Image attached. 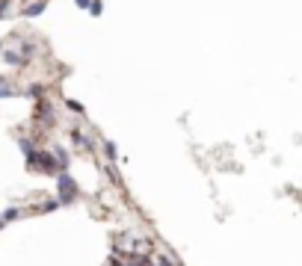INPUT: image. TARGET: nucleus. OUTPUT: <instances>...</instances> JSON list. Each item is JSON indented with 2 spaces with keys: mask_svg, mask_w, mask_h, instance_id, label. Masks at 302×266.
Wrapping results in <instances>:
<instances>
[{
  "mask_svg": "<svg viewBox=\"0 0 302 266\" xmlns=\"http://www.w3.org/2000/svg\"><path fill=\"white\" fill-rule=\"evenodd\" d=\"M57 183H60V204H68L74 195H77V183H74L72 175H65V172H60L57 175Z\"/></svg>",
  "mask_w": 302,
  "mask_h": 266,
  "instance_id": "obj_1",
  "label": "nucleus"
},
{
  "mask_svg": "<svg viewBox=\"0 0 302 266\" xmlns=\"http://www.w3.org/2000/svg\"><path fill=\"white\" fill-rule=\"evenodd\" d=\"M125 266H154V260H151L148 254H131Z\"/></svg>",
  "mask_w": 302,
  "mask_h": 266,
  "instance_id": "obj_2",
  "label": "nucleus"
},
{
  "mask_svg": "<svg viewBox=\"0 0 302 266\" xmlns=\"http://www.w3.org/2000/svg\"><path fill=\"white\" fill-rule=\"evenodd\" d=\"M154 266H178V263H175V257H172V254L157 252V254H154Z\"/></svg>",
  "mask_w": 302,
  "mask_h": 266,
  "instance_id": "obj_3",
  "label": "nucleus"
},
{
  "mask_svg": "<svg viewBox=\"0 0 302 266\" xmlns=\"http://www.w3.org/2000/svg\"><path fill=\"white\" fill-rule=\"evenodd\" d=\"M18 216H24V210H21V207H9V210L3 213V222H12V219H18Z\"/></svg>",
  "mask_w": 302,
  "mask_h": 266,
  "instance_id": "obj_4",
  "label": "nucleus"
},
{
  "mask_svg": "<svg viewBox=\"0 0 302 266\" xmlns=\"http://www.w3.org/2000/svg\"><path fill=\"white\" fill-rule=\"evenodd\" d=\"M104 151H107L110 160H116V145H113V142H107V145H104Z\"/></svg>",
  "mask_w": 302,
  "mask_h": 266,
  "instance_id": "obj_5",
  "label": "nucleus"
},
{
  "mask_svg": "<svg viewBox=\"0 0 302 266\" xmlns=\"http://www.w3.org/2000/svg\"><path fill=\"white\" fill-rule=\"evenodd\" d=\"M107 266H125V260H121V257H113V260H110Z\"/></svg>",
  "mask_w": 302,
  "mask_h": 266,
  "instance_id": "obj_6",
  "label": "nucleus"
}]
</instances>
